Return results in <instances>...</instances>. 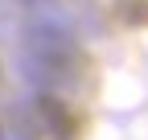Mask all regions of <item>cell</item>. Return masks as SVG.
<instances>
[{"label":"cell","mask_w":148,"mask_h":140,"mask_svg":"<svg viewBox=\"0 0 148 140\" xmlns=\"http://www.w3.org/2000/svg\"><path fill=\"white\" fill-rule=\"evenodd\" d=\"M37 111H41V119L49 124V132L58 136V140H70V136H74V115H70L53 95H41V99H37Z\"/></svg>","instance_id":"cell-1"}]
</instances>
